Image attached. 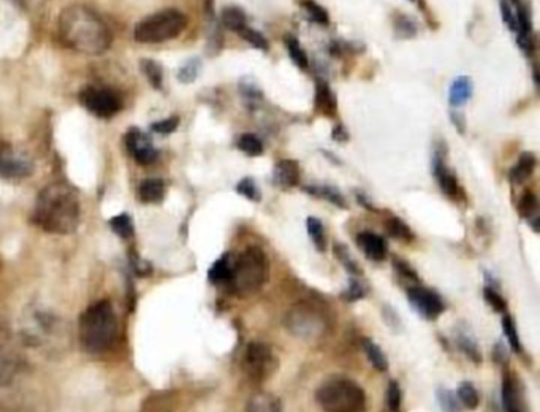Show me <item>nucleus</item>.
Returning <instances> with one entry per match:
<instances>
[{
  "label": "nucleus",
  "instance_id": "f257e3e1",
  "mask_svg": "<svg viewBox=\"0 0 540 412\" xmlns=\"http://www.w3.org/2000/svg\"><path fill=\"white\" fill-rule=\"evenodd\" d=\"M59 35L73 51L97 56L111 46V32L105 21L91 8L73 5L59 18Z\"/></svg>",
  "mask_w": 540,
  "mask_h": 412
},
{
  "label": "nucleus",
  "instance_id": "f03ea898",
  "mask_svg": "<svg viewBox=\"0 0 540 412\" xmlns=\"http://www.w3.org/2000/svg\"><path fill=\"white\" fill-rule=\"evenodd\" d=\"M81 205L78 194L64 183L46 186L35 203L34 222L48 233L69 235L80 225Z\"/></svg>",
  "mask_w": 540,
  "mask_h": 412
},
{
  "label": "nucleus",
  "instance_id": "7ed1b4c3",
  "mask_svg": "<svg viewBox=\"0 0 540 412\" xmlns=\"http://www.w3.org/2000/svg\"><path fill=\"white\" fill-rule=\"evenodd\" d=\"M118 316L109 301H97L82 312L78 323V337L82 349L102 354L113 348L118 338Z\"/></svg>",
  "mask_w": 540,
  "mask_h": 412
},
{
  "label": "nucleus",
  "instance_id": "20e7f679",
  "mask_svg": "<svg viewBox=\"0 0 540 412\" xmlns=\"http://www.w3.org/2000/svg\"><path fill=\"white\" fill-rule=\"evenodd\" d=\"M269 279V260L258 246H249L235 257L228 289L241 298L255 295Z\"/></svg>",
  "mask_w": 540,
  "mask_h": 412
},
{
  "label": "nucleus",
  "instance_id": "39448f33",
  "mask_svg": "<svg viewBox=\"0 0 540 412\" xmlns=\"http://www.w3.org/2000/svg\"><path fill=\"white\" fill-rule=\"evenodd\" d=\"M316 400L325 412H366L368 409L365 390L347 377H333L322 384Z\"/></svg>",
  "mask_w": 540,
  "mask_h": 412
},
{
  "label": "nucleus",
  "instance_id": "423d86ee",
  "mask_svg": "<svg viewBox=\"0 0 540 412\" xmlns=\"http://www.w3.org/2000/svg\"><path fill=\"white\" fill-rule=\"evenodd\" d=\"M187 27V18L179 10L168 8L141 19L134 37L140 43H162L181 35Z\"/></svg>",
  "mask_w": 540,
  "mask_h": 412
},
{
  "label": "nucleus",
  "instance_id": "0eeeda50",
  "mask_svg": "<svg viewBox=\"0 0 540 412\" xmlns=\"http://www.w3.org/2000/svg\"><path fill=\"white\" fill-rule=\"evenodd\" d=\"M278 357L264 343H251L242 357L244 375L253 382H264L278 370Z\"/></svg>",
  "mask_w": 540,
  "mask_h": 412
},
{
  "label": "nucleus",
  "instance_id": "6e6552de",
  "mask_svg": "<svg viewBox=\"0 0 540 412\" xmlns=\"http://www.w3.org/2000/svg\"><path fill=\"white\" fill-rule=\"evenodd\" d=\"M81 102L97 118H113L119 113L123 102L114 91L107 87H87L82 91Z\"/></svg>",
  "mask_w": 540,
  "mask_h": 412
},
{
  "label": "nucleus",
  "instance_id": "1a4fd4ad",
  "mask_svg": "<svg viewBox=\"0 0 540 412\" xmlns=\"http://www.w3.org/2000/svg\"><path fill=\"white\" fill-rule=\"evenodd\" d=\"M407 298H409L411 305L415 307L418 314L429 319V321L439 317L444 312V303L440 296L429 289L414 285V287L407 290Z\"/></svg>",
  "mask_w": 540,
  "mask_h": 412
},
{
  "label": "nucleus",
  "instance_id": "9d476101",
  "mask_svg": "<svg viewBox=\"0 0 540 412\" xmlns=\"http://www.w3.org/2000/svg\"><path fill=\"white\" fill-rule=\"evenodd\" d=\"M30 161L16 156L7 143L0 141V177L5 178H26L32 173Z\"/></svg>",
  "mask_w": 540,
  "mask_h": 412
},
{
  "label": "nucleus",
  "instance_id": "9b49d317",
  "mask_svg": "<svg viewBox=\"0 0 540 412\" xmlns=\"http://www.w3.org/2000/svg\"><path fill=\"white\" fill-rule=\"evenodd\" d=\"M127 150L140 165H151L157 161V150L146 135L138 130H132L127 135Z\"/></svg>",
  "mask_w": 540,
  "mask_h": 412
},
{
  "label": "nucleus",
  "instance_id": "f8f14e48",
  "mask_svg": "<svg viewBox=\"0 0 540 412\" xmlns=\"http://www.w3.org/2000/svg\"><path fill=\"white\" fill-rule=\"evenodd\" d=\"M357 244L365 252L368 259L374 262H380L387 257V246L382 236H379L372 232H361L357 236Z\"/></svg>",
  "mask_w": 540,
  "mask_h": 412
},
{
  "label": "nucleus",
  "instance_id": "ddd939ff",
  "mask_svg": "<svg viewBox=\"0 0 540 412\" xmlns=\"http://www.w3.org/2000/svg\"><path fill=\"white\" fill-rule=\"evenodd\" d=\"M322 321H318L317 316L311 310H303L298 307L296 311H291L289 316L287 325L291 332L298 334H312L316 333V327L322 325Z\"/></svg>",
  "mask_w": 540,
  "mask_h": 412
},
{
  "label": "nucleus",
  "instance_id": "4468645a",
  "mask_svg": "<svg viewBox=\"0 0 540 412\" xmlns=\"http://www.w3.org/2000/svg\"><path fill=\"white\" fill-rule=\"evenodd\" d=\"M273 181L282 189H290V188H295V186H298L300 183L298 163L295 161H290V159L279 161L273 170Z\"/></svg>",
  "mask_w": 540,
  "mask_h": 412
},
{
  "label": "nucleus",
  "instance_id": "2eb2a0df",
  "mask_svg": "<svg viewBox=\"0 0 540 412\" xmlns=\"http://www.w3.org/2000/svg\"><path fill=\"white\" fill-rule=\"evenodd\" d=\"M434 177H436L440 189H442L445 195L450 197V199H456V197L460 195L458 179L445 167L444 159L440 156L434 159Z\"/></svg>",
  "mask_w": 540,
  "mask_h": 412
},
{
  "label": "nucleus",
  "instance_id": "dca6fc26",
  "mask_svg": "<svg viewBox=\"0 0 540 412\" xmlns=\"http://www.w3.org/2000/svg\"><path fill=\"white\" fill-rule=\"evenodd\" d=\"M316 111L327 118H334L338 113V102L325 81L316 82Z\"/></svg>",
  "mask_w": 540,
  "mask_h": 412
},
{
  "label": "nucleus",
  "instance_id": "f3484780",
  "mask_svg": "<svg viewBox=\"0 0 540 412\" xmlns=\"http://www.w3.org/2000/svg\"><path fill=\"white\" fill-rule=\"evenodd\" d=\"M246 412H282V404L276 395L258 392L247 401Z\"/></svg>",
  "mask_w": 540,
  "mask_h": 412
},
{
  "label": "nucleus",
  "instance_id": "a211bd4d",
  "mask_svg": "<svg viewBox=\"0 0 540 412\" xmlns=\"http://www.w3.org/2000/svg\"><path fill=\"white\" fill-rule=\"evenodd\" d=\"M474 92V82L469 76H458L450 86L449 100L451 107H461L469 102Z\"/></svg>",
  "mask_w": 540,
  "mask_h": 412
},
{
  "label": "nucleus",
  "instance_id": "6ab92c4d",
  "mask_svg": "<svg viewBox=\"0 0 540 412\" xmlns=\"http://www.w3.org/2000/svg\"><path fill=\"white\" fill-rule=\"evenodd\" d=\"M235 265V256L233 254H224L219 260L214 262V265L209 268V281L214 284H224L227 285L230 283L231 271H233Z\"/></svg>",
  "mask_w": 540,
  "mask_h": 412
},
{
  "label": "nucleus",
  "instance_id": "aec40b11",
  "mask_svg": "<svg viewBox=\"0 0 540 412\" xmlns=\"http://www.w3.org/2000/svg\"><path fill=\"white\" fill-rule=\"evenodd\" d=\"M537 159L532 152H525L521 154L520 159L514 168L510 170V179L514 184H523L525 181L531 177L534 168H536Z\"/></svg>",
  "mask_w": 540,
  "mask_h": 412
},
{
  "label": "nucleus",
  "instance_id": "412c9836",
  "mask_svg": "<svg viewBox=\"0 0 540 412\" xmlns=\"http://www.w3.org/2000/svg\"><path fill=\"white\" fill-rule=\"evenodd\" d=\"M138 197L143 203H159L165 197V184L162 179H145L138 188Z\"/></svg>",
  "mask_w": 540,
  "mask_h": 412
},
{
  "label": "nucleus",
  "instance_id": "4be33fe9",
  "mask_svg": "<svg viewBox=\"0 0 540 412\" xmlns=\"http://www.w3.org/2000/svg\"><path fill=\"white\" fill-rule=\"evenodd\" d=\"M222 23L227 29L233 32H240L247 27L246 13L240 7H227L222 12Z\"/></svg>",
  "mask_w": 540,
  "mask_h": 412
},
{
  "label": "nucleus",
  "instance_id": "5701e85b",
  "mask_svg": "<svg viewBox=\"0 0 540 412\" xmlns=\"http://www.w3.org/2000/svg\"><path fill=\"white\" fill-rule=\"evenodd\" d=\"M363 349H365L368 360L371 361V365L376 368L377 371H387L388 360L382 352V349H380L376 343L365 339V341H363Z\"/></svg>",
  "mask_w": 540,
  "mask_h": 412
},
{
  "label": "nucleus",
  "instance_id": "b1692460",
  "mask_svg": "<svg viewBox=\"0 0 540 412\" xmlns=\"http://www.w3.org/2000/svg\"><path fill=\"white\" fill-rule=\"evenodd\" d=\"M285 46H287L289 56L291 60H294V64L296 65V67H300L303 70H306L307 67H309V59H307V54L295 37H290V35L285 37Z\"/></svg>",
  "mask_w": 540,
  "mask_h": 412
},
{
  "label": "nucleus",
  "instance_id": "393cba45",
  "mask_svg": "<svg viewBox=\"0 0 540 412\" xmlns=\"http://www.w3.org/2000/svg\"><path fill=\"white\" fill-rule=\"evenodd\" d=\"M306 190L309 192V194L318 197V199L328 200L330 203H333V205L339 208L347 206L343 194H341L339 190H336L334 188H330V186H314V188H306Z\"/></svg>",
  "mask_w": 540,
  "mask_h": 412
},
{
  "label": "nucleus",
  "instance_id": "a878e982",
  "mask_svg": "<svg viewBox=\"0 0 540 412\" xmlns=\"http://www.w3.org/2000/svg\"><path fill=\"white\" fill-rule=\"evenodd\" d=\"M385 230H387V233L395 240H401V241L414 240V233H412L409 225H407L404 221H401V219H398V217L388 219L387 224H385Z\"/></svg>",
  "mask_w": 540,
  "mask_h": 412
},
{
  "label": "nucleus",
  "instance_id": "bb28decb",
  "mask_svg": "<svg viewBox=\"0 0 540 412\" xmlns=\"http://www.w3.org/2000/svg\"><path fill=\"white\" fill-rule=\"evenodd\" d=\"M238 147L249 157H258L263 154V143L253 134H242L238 138Z\"/></svg>",
  "mask_w": 540,
  "mask_h": 412
},
{
  "label": "nucleus",
  "instance_id": "cd10ccee",
  "mask_svg": "<svg viewBox=\"0 0 540 412\" xmlns=\"http://www.w3.org/2000/svg\"><path fill=\"white\" fill-rule=\"evenodd\" d=\"M303 8H305L306 15L309 16V19L314 21V23L321 26H327L330 23V16L327 13V10H325L322 5L314 2V0H305V2H303Z\"/></svg>",
  "mask_w": 540,
  "mask_h": 412
},
{
  "label": "nucleus",
  "instance_id": "c85d7f7f",
  "mask_svg": "<svg viewBox=\"0 0 540 412\" xmlns=\"http://www.w3.org/2000/svg\"><path fill=\"white\" fill-rule=\"evenodd\" d=\"M458 398L467 409H476L478 406V393L472 382H461L458 387Z\"/></svg>",
  "mask_w": 540,
  "mask_h": 412
},
{
  "label": "nucleus",
  "instance_id": "c756f323",
  "mask_svg": "<svg viewBox=\"0 0 540 412\" xmlns=\"http://www.w3.org/2000/svg\"><path fill=\"white\" fill-rule=\"evenodd\" d=\"M307 232H309L312 243L316 244L317 249L325 251V246H327V240H325V230H323L322 222L318 221L317 217L307 219Z\"/></svg>",
  "mask_w": 540,
  "mask_h": 412
},
{
  "label": "nucleus",
  "instance_id": "7c9ffc66",
  "mask_svg": "<svg viewBox=\"0 0 540 412\" xmlns=\"http://www.w3.org/2000/svg\"><path fill=\"white\" fill-rule=\"evenodd\" d=\"M240 35H241L242 40L249 43V45H252L253 48L262 49V51H268L269 43L267 40V37H264L262 32L251 29V27H244V29L240 32Z\"/></svg>",
  "mask_w": 540,
  "mask_h": 412
},
{
  "label": "nucleus",
  "instance_id": "2f4dec72",
  "mask_svg": "<svg viewBox=\"0 0 540 412\" xmlns=\"http://www.w3.org/2000/svg\"><path fill=\"white\" fill-rule=\"evenodd\" d=\"M537 211V197L532 192H525L518 201V213L521 217L531 219Z\"/></svg>",
  "mask_w": 540,
  "mask_h": 412
},
{
  "label": "nucleus",
  "instance_id": "473e14b6",
  "mask_svg": "<svg viewBox=\"0 0 540 412\" xmlns=\"http://www.w3.org/2000/svg\"><path fill=\"white\" fill-rule=\"evenodd\" d=\"M143 71H145L147 80H150L151 84L156 87V89H161L162 87V80H163V73H162V67L154 60H143Z\"/></svg>",
  "mask_w": 540,
  "mask_h": 412
},
{
  "label": "nucleus",
  "instance_id": "72a5a7b5",
  "mask_svg": "<svg viewBox=\"0 0 540 412\" xmlns=\"http://www.w3.org/2000/svg\"><path fill=\"white\" fill-rule=\"evenodd\" d=\"M111 229L114 230V233H118L120 238H129L134 233V224H132V219L127 216V214H119L111 219Z\"/></svg>",
  "mask_w": 540,
  "mask_h": 412
},
{
  "label": "nucleus",
  "instance_id": "f704fd0d",
  "mask_svg": "<svg viewBox=\"0 0 540 412\" xmlns=\"http://www.w3.org/2000/svg\"><path fill=\"white\" fill-rule=\"evenodd\" d=\"M503 330H504V334L507 337V341H509V344L512 346V349L516 350V352H520L521 343H520V338H518V332H516L514 319H512L510 316H504Z\"/></svg>",
  "mask_w": 540,
  "mask_h": 412
},
{
  "label": "nucleus",
  "instance_id": "c9c22d12",
  "mask_svg": "<svg viewBox=\"0 0 540 412\" xmlns=\"http://www.w3.org/2000/svg\"><path fill=\"white\" fill-rule=\"evenodd\" d=\"M236 192L241 194L242 197H246L247 200H252V201L260 200V192H258L255 181H253L252 178L241 179L240 183L236 184Z\"/></svg>",
  "mask_w": 540,
  "mask_h": 412
},
{
  "label": "nucleus",
  "instance_id": "e433bc0d",
  "mask_svg": "<svg viewBox=\"0 0 540 412\" xmlns=\"http://www.w3.org/2000/svg\"><path fill=\"white\" fill-rule=\"evenodd\" d=\"M198 71H200V60L192 59L181 67L178 73V80L181 82H184V84H189V82H194L197 80Z\"/></svg>",
  "mask_w": 540,
  "mask_h": 412
},
{
  "label": "nucleus",
  "instance_id": "4c0bfd02",
  "mask_svg": "<svg viewBox=\"0 0 540 412\" xmlns=\"http://www.w3.org/2000/svg\"><path fill=\"white\" fill-rule=\"evenodd\" d=\"M458 346H460V349L462 350V352H465L467 357H469L471 360L476 361V364H480V361H482L480 350H478L477 344L474 343L472 339L467 337V334H460Z\"/></svg>",
  "mask_w": 540,
  "mask_h": 412
},
{
  "label": "nucleus",
  "instance_id": "58836bf2",
  "mask_svg": "<svg viewBox=\"0 0 540 412\" xmlns=\"http://www.w3.org/2000/svg\"><path fill=\"white\" fill-rule=\"evenodd\" d=\"M385 401H387V408L391 412H398L401 406V390L396 381H391L387 387V393H385Z\"/></svg>",
  "mask_w": 540,
  "mask_h": 412
},
{
  "label": "nucleus",
  "instance_id": "ea45409f",
  "mask_svg": "<svg viewBox=\"0 0 540 412\" xmlns=\"http://www.w3.org/2000/svg\"><path fill=\"white\" fill-rule=\"evenodd\" d=\"M501 16H503V21L507 24V27L512 32H516V12H514V8H512V5L509 0H501Z\"/></svg>",
  "mask_w": 540,
  "mask_h": 412
},
{
  "label": "nucleus",
  "instance_id": "a19ab883",
  "mask_svg": "<svg viewBox=\"0 0 540 412\" xmlns=\"http://www.w3.org/2000/svg\"><path fill=\"white\" fill-rule=\"evenodd\" d=\"M483 295H485V300H487V303L492 306L494 311H498V312H504L505 311V307H507L505 300L498 292H496L494 289L487 287V289H485Z\"/></svg>",
  "mask_w": 540,
  "mask_h": 412
},
{
  "label": "nucleus",
  "instance_id": "79ce46f5",
  "mask_svg": "<svg viewBox=\"0 0 540 412\" xmlns=\"http://www.w3.org/2000/svg\"><path fill=\"white\" fill-rule=\"evenodd\" d=\"M178 125H179V119L174 116V118H168V119L159 120V123L152 124V130L157 132V134L168 135V134H172V132H174L176 129H178Z\"/></svg>",
  "mask_w": 540,
  "mask_h": 412
},
{
  "label": "nucleus",
  "instance_id": "37998d69",
  "mask_svg": "<svg viewBox=\"0 0 540 412\" xmlns=\"http://www.w3.org/2000/svg\"><path fill=\"white\" fill-rule=\"evenodd\" d=\"M439 403L445 412H458V406H456L453 395L447 392V390H440L439 392Z\"/></svg>",
  "mask_w": 540,
  "mask_h": 412
},
{
  "label": "nucleus",
  "instance_id": "c03bdc74",
  "mask_svg": "<svg viewBox=\"0 0 540 412\" xmlns=\"http://www.w3.org/2000/svg\"><path fill=\"white\" fill-rule=\"evenodd\" d=\"M241 92H242V96H244L246 98H249V100H258V98H262V92L257 86H251V84L244 86L241 82Z\"/></svg>",
  "mask_w": 540,
  "mask_h": 412
},
{
  "label": "nucleus",
  "instance_id": "a18cd8bd",
  "mask_svg": "<svg viewBox=\"0 0 540 412\" xmlns=\"http://www.w3.org/2000/svg\"><path fill=\"white\" fill-rule=\"evenodd\" d=\"M363 295H365V290H363L360 283H357V281H354V283L350 284L349 292L345 294L347 300H358V298H361Z\"/></svg>",
  "mask_w": 540,
  "mask_h": 412
},
{
  "label": "nucleus",
  "instance_id": "49530a36",
  "mask_svg": "<svg viewBox=\"0 0 540 412\" xmlns=\"http://www.w3.org/2000/svg\"><path fill=\"white\" fill-rule=\"evenodd\" d=\"M450 119L453 120L460 134H465V130H466V120H465V118L460 116V114L456 113V111H453V113L450 114Z\"/></svg>",
  "mask_w": 540,
  "mask_h": 412
},
{
  "label": "nucleus",
  "instance_id": "de8ad7c7",
  "mask_svg": "<svg viewBox=\"0 0 540 412\" xmlns=\"http://www.w3.org/2000/svg\"><path fill=\"white\" fill-rule=\"evenodd\" d=\"M347 132L344 130L343 125H336L334 130H333V138L334 140H339V141H345L347 140Z\"/></svg>",
  "mask_w": 540,
  "mask_h": 412
},
{
  "label": "nucleus",
  "instance_id": "09e8293b",
  "mask_svg": "<svg viewBox=\"0 0 540 412\" xmlns=\"http://www.w3.org/2000/svg\"><path fill=\"white\" fill-rule=\"evenodd\" d=\"M507 412H520V409H518V408H514V409H509V411H507Z\"/></svg>",
  "mask_w": 540,
  "mask_h": 412
},
{
  "label": "nucleus",
  "instance_id": "8fccbe9b",
  "mask_svg": "<svg viewBox=\"0 0 540 412\" xmlns=\"http://www.w3.org/2000/svg\"><path fill=\"white\" fill-rule=\"evenodd\" d=\"M512 2H516V0H512Z\"/></svg>",
  "mask_w": 540,
  "mask_h": 412
}]
</instances>
